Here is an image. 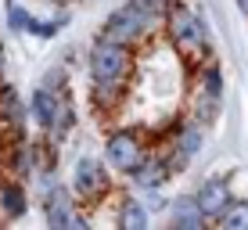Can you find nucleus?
Wrapping results in <instances>:
<instances>
[{
	"instance_id": "f257e3e1",
	"label": "nucleus",
	"mask_w": 248,
	"mask_h": 230,
	"mask_svg": "<svg viewBox=\"0 0 248 230\" xmlns=\"http://www.w3.org/2000/svg\"><path fill=\"white\" fill-rule=\"evenodd\" d=\"M162 25H166V15L162 11H151V7L137 4V0H126L123 7H115L105 18L97 36L112 40V44H123V47H140L155 36Z\"/></svg>"
},
{
	"instance_id": "f03ea898",
	"label": "nucleus",
	"mask_w": 248,
	"mask_h": 230,
	"mask_svg": "<svg viewBox=\"0 0 248 230\" xmlns=\"http://www.w3.org/2000/svg\"><path fill=\"white\" fill-rule=\"evenodd\" d=\"M162 32L169 36V44H173L176 54L198 58V61H202V58H209V29H205V18L194 11L191 4L176 0V4L166 11V25H162Z\"/></svg>"
},
{
	"instance_id": "7ed1b4c3",
	"label": "nucleus",
	"mask_w": 248,
	"mask_h": 230,
	"mask_svg": "<svg viewBox=\"0 0 248 230\" xmlns=\"http://www.w3.org/2000/svg\"><path fill=\"white\" fill-rule=\"evenodd\" d=\"M29 115H32V123H36L40 130H47L50 140H62L76 126V105H72L68 87L54 90V87H44V83H40V87L29 93Z\"/></svg>"
},
{
	"instance_id": "20e7f679",
	"label": "nucleus",
	"mask_w": 248,
	"mask_h": 230,
	"mask_svg": "<svg viewBox=\"0 0 248 230\" xmlns=\"http://www.w3.org/2000/svg\"><path fill=\"white\" fill-rule=\"evenodd\" d=\"M87 72L90 83H130L133 76V47L112 44V40L97 36L87 54Z\"/></svg>"
},
{
	"instance_id": "39448f33",
	"label": "nucleus",
	"mask_w": 248,
	"mask_h": 230,
	"mask_svg": "<svg viewBox=\"0 0 248 230\" xmlns=\"http://www.w3.org/2000/svg\"><path fill=\"white\" fill-rule=\"evenodd\" d=\"M144 155H148V140H144V133L133 130V126H119V130H112L105 137V162L115 173L130 176L133 169L140 166Z\"/></svg>"
},
{
	"instance_id": "423d86ee",
	"label": "nucleus",
	"mask_w": 248,
	"mask_h": 230,
	"mask_svg": "<svg viewBox=\"0 0 248 230\" xmlns=\"http://www.w3.org/2000/svg\"><path fill=\"white\" fill-rule=\"evenodd\" d=\"M108 184H112V176H108V162H97V158H90V155L76 158L72 180H68L76 201H97L101 194L108 191Z\"/></svg>"
},
{
	"instance_id": "0eeeda50",
	"label": "nucleus",
	"mask_w": 248,
	"mask_h": 230,
	"mask_svg": "<svg viewBox=\"0 0 248 230\" xmlns=\"http://www.w3.org/2000/svg\"><path fill=\"white\" fill-rule=\"evenodd\" d=\"M205 144V126L198 123V119H180L173 130V137H169V169L173 173H180V169H187L194 158H198Z\"/></svg>"
},
{
	"instance_id": "6e6552de",
	"label": "nucleus",
	"mask_w": 248,
	"mask_h": 230,
	"mask_svg": "<svg viewBox=\"0 0 248 230\" xmlns=\"http://www.w3.org/2000/svg\"><path fill=\"white\" fill-rule=\"evenodd\" d=\"M194 198H198L205 219H209V223H216V219L223 216V209L234 201V191H230V184L223 180V176H209V180L194 191Z\"/></svg>"
},
{
	"instance_id": "1a4fd4ad",
	"label": "nucleus",
	"mask_w": 248,
	"mask_h": 230,
	"mask_svg": "<svg viewBox=\"0 0 248 230\" xmlns=\"http://www.w3.org/2000/svg\"><path fill=\"white\" fill-rule=\"evenodd\" d=\"M169 176H173L169 158L166 155H151V151H148V155L140 158V166L130 173V180H133V187H140V194H144V191H158Z\"/></svg>"
},
{
	"instance_id": "9d476101",
	"label": "nucleus",
	"mask_w": 248,
	"mask_h": 230,
	"mask_svg": "<svg viewBox=\"0 0 248 230\" xmlns=\"http://www.w3.org/2000/svg\"><path fill=\"white\" fill-rule=\"evenodd\" d=\"M0 212L4 219H22L29 212V191H25V180H0Z\"/></svg>"
},
{
	"instance_id": "9b49d317",
	"label": "nucleus",
	"mask_w": 248,
	"mask_h": 230,
	"mask_svg": "<svg viewBox=\"0 0 248 230\" xmlns=\"http://www.w3.org/2000/svg\"><path fill=\"white\" fill-rule=\"evenodd\" d=\"M25 101H22V93L11 87V83H4L0 79V123L7 126V130H15V133H22L25 130Z\"/></svg>"
},
{
	"instance_id": "f8f14e48",
	"label": "nucleus",
	"mask_w": 248,
	"mask_h": 230,
	"mask_svg": "<svg viewBox=\"0 0 248 230\" xmlns=\"http://www.w3.org/2000/svg\"><path fill=\"white\" fill-rule=\"evenodd\" d=\"M169 223H173L176 230H202L209 219H205L198 198H194V194H184V198H176L173 209H169Z\"/></svg>"
},
{
	"instance_id": "ddd939ff",
	"label": "nucleus",
	"mask_w": 248,
	"mask_h": 230,
	"mask_svg": "<svg viewBox=\"0 0 248 230\" xmlns=\"http://www.w3.org/2000/svg\"><path fill=\"white\" fill-rule=\"evenodd\" d=\"M119 230H148L151 223V209L144 198H137V194H126L123 201H119V216H115Z\"/></svg>"
},
{
	"instance_id": "4468645a",
	"label": "nucleus",
	"mask_w": 248,
	"mask_h": 230,
	"mask_svg": "<svg viewBox=\"0 0 248 230\" xmlns=\"http://www.w3.org/2000/svg\"><path fill=\"white\" fill-rule=\"evenodd\" d=\"M126 97V83H90V105L97 112H115Z\"/></svg>"
},
{
	"instance_id": "2eb2a0df",
	"label": "nucleus",
	"mask_w": 248,
	"mask_h": 230,
	"mask_svg": "<svg viewBox=\"0 0 248 230\" xmlns=\"http://www.w3.org/2000/svg\"><path fill=\"white\" fill-rule=\"evenodd\" d=\"M194 90L209 93V97L223 101V69L209 58H202V69H198V79H194Z\"/></svg>"
},
{
	"instance_id": "dca6fc26",
	"label": "nucleus",
	"mask_w": 248,
	"mask_h": 230,
	"mask_svg": "<svg viewBox=\"0 0 248 230\" xmlns=\"http://www.w3.org/2000/svg\"><path fill=\"white\" fill-rule=\"evenodd\" d=\"M223 230H248V201H230V205L223 209V216L216 219Z\"/></svg>"
},
{
	"instance_id": "f3484780",
	"label": "nucleus",
	"mask_w": 248,
	"mask_h": 230,
	"mask_svg": "<svg viewBox=\"0 0 248 230\" xmlns=\"http://www.w3.org/2000/svg\"><path fill=\"white\" fill-rule=\"evenodd\" d=\"M65 22H68V15H58V18H32L29 32H32L36 40H54L58 32L65 29Z\"/></svg>"
},
{
	"instance_id": "a211bd4d",
	"label": "nucleus",
	"mask_w": 248,
	"mask_h": 230,
	"mask_svg": "<svg viewBox=\"0 0 248 230\" xmlns=\"http://www.w3.org/2000/svg\"><path fill=\"white\" fill-rule=\"evenodd\" d=\"M32 18H36V15L25 11L22 0H18V4H7V29H11V32H29Z\"/></svg>"
},
{
	"instance_id": "6ab92c4d",
	"label": "nucleus",
	"mask_w": 248,
	"mask_h": 230,
	"mask_svg": "<svg viewBox=\"0 0 248 230\" xmlns=\"http://www.w3.org/2000/svg\"><path fill=\"white\" fill-rule=\"evenodd\" d=\"M40 83H44V87H54V90H65L68 87V69H65V65H54V69L44 72Z\"/></svg>"
},
{
	"instance_id": "aec40b11",
	"label": "nucleus",
	"mask_w": 248,
	"mask_h": 230,
	"mask_svg": "<svg viewBox=\"0 0 248 230\" xmlns=\"http://www.w3.org/2000/svg\"><path fill=\"white\" fill-rule=\"evenodd\" d=\"M137 4H144V7H151V11H162V15H166L176 0H137Z\"/></svg>"
},
{
	"instance_id": "412c9836",
	"label": "nucleus",
	"mask_w": 248,
	"mask_h": 230,
	"mask_svg": "<svg viewBox=\"0 0 248 230\" xmlns=\"http://www.w3.org/2000/svg\"><path fill=\"white\" fill-rule=\"evenodd\" d=\"M44 4H54V7H65V4H72V0H44Z\"/></svg>"
},
{
	"instance_id": "4be33fe9",
	"label": "nucleus",
	"mask_w": 248,
	"mask_h": 230,
	"mask_svg": "<svg viewBox=\"0 0 248 230\" xmlns=\"http://www.w3.org/2000/svg\"><path fill=\"white\" fill-rule=\"evenodd\" d=\"M0 79H4V44H0Z\"/></svg>"
},
{
	"instance_id": "5701e85b",
	"label": "nucleus",
	"mask_w": 248,
	"mask_h": 230,
	"mask_svg": "<svg viewBox=\"0 0 248 230\" xmlns=\"http://www.w3.org/2000/svg\"><path fill=\"white\" fill-rule=\"evenodd\" d=\"M237 7H241V15H248V0H237Z\"/></svg>"
},
{
	"instance_id": "b1692460",
	"label": "nucleus",
	"mask_w": 248,
	"mask_h": 230,
	"mask_svg": "<svg viewBox=\"0 0 248 230\" xmlns=\"http://www.w3.org/2000/svg\"><path fill=\"white\" fill-rule=\"evenodd\" d=\"M4 4H18V0H4Z\"/></svg>"
},
{
	"instance_id": "393cba45",
	"label": "nucleus",
	"mask_w": 248,
	"mask_h": 230,
	"mask_svg": "<svg viewBox=\"0 0 248 230\" xmlns=\"http://www.w3.org/2000/svg\"><path fill=\"white\" fill-rule=\"evenodd\" d=\"M72 4H83V0H72Z\"/></svg>"
}]
</instances>
